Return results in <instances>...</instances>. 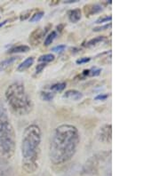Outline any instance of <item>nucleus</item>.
Segmentation results:
<instances>
[{
	"label": "nucleus",
	"instance_id": "24",
	"mask_svg": "<svg viewBox=\"0 0 160 176\" xmlns=\"http://www.w3.org/2000/svg\"><path fill=\"white\" fill-rule=\"evenodd\" d=\"M91 61V58L90 57H83V58L78 59L76 60V64L78 65H81V64H84V63H87Z\"/></svg>",
	"mask_w": 160,
	"mask_h": 176
},
{
	"label": "nucleus",
	"instance_id": "10",
	"mask_svg": "<svg viewBox=\"0 0 160 176\" xmlns=\"http://www.w3.org/2000/svg\"><path fill=\"white\" fill-rule=\"evenodd\" d=\"M68 20L73 22V23H76L77 22L81 17H82V13H81V10L80 9H74V10H71L68 12Z\"/></svg>",
	"mask_w": 160,
	"mask_h": 176
},
{
	"label": "nucleus",
	"instance_id": "14",
	"mask_svg": "<svg viewBox=\"0 0 160 176\" xmlns=\"http://www.w3.org/2000/svg\"><path fill=\"white\" fill-rule=\"evenodd\" d=\"M67 86V84L65 82H60V83H56V84H53L51 85L50 90L53 91V92H58L63 91Z\"/></svg>",
	"mask_w": 160,
	"mask_h": 176
},
{
	"label": "nucleus",
	"instance_id": "11",
	"mask_svg": "<svg viewBox=\"0 0 160 176\" xmlns=\"http://www.w3.org/2000/svg\"><path fill=\"white\" fill-rule=\"evenodd\" d=\"M45 34V32H44L41 30V29H37L35 31L32 32V34L29 36V41L33 43L34 45L38 44L40 39L42 38V37Z\"/></svg>",
	"mask_w": 160,
	"mask_h": 176
},
{
	"label": "nucleus",
	"instance_id": "4",
	"mask_svg": "<svg viewBox=\"0 0 160 176\" xmlns=\"http://www.w3.org/2000/svg\"><path fill=\"white\" fill-rule=\"evenodd\" d=\"M5 95L11 109L18 115L25 116L31 112L33 102L22 83L14 82L10 84L6 88Z\"/></svg>",
	"mask_w": 160,
	"mask_h": 176
},
{
	"label": "nucleus",
	"instance_id": "16",
	"mask_svg": "<svg viewBox=\"0 0 160 176\" xmlns=\"http://www.w3.org/2000/svg\"><path fill=\"white\" fill-rule=\"evenodd\" d=\"M56 37H57V32H56V31H52V32H50V33L46 36V37H45V44H44V45H45V46L50 45L53 42V40L56 38Z\"/></svg>",
	"mask_w": 160,
	"mask_h": 176
},
{
	"label": "nucleus",
	"instance_id": "26",
	"mask_svg": "<svg viewBox=\"0 0 160 176\" xmlns=\"http://www.w3.org/2000/svg\"><path fill=\"white\" fill-rule=\"evenodd\" d=\"M111 24H107V25H104V26H101V27H98V28H94L93 29V31H101V30H104V29H109L110 27Z\"/></svg>",
	"mask_w": 160,
	"mask_h": 176
},
{
	"label": "nucleus",
	"instance_id": "18",
	"mask_svg": "<svg viewBox=\"0 0 160 176\" xmlns=\"http://www.w3.org/2000/svg\"><path fill=\"white\" fill-rule=\"evenodd\" d=\"M104 39H105V37H103V36H101V37H97L93 38V39L89 40L88 42L86 43V46H87V47L93 46V45H97V44H99V43L102 42Z\"/></svg>",
	"mask_w": 160,
	"mask_h": 176
},
{
	"label": "nucleus",
	"instance_id": "17",
	"mask_svg": "<svg viewBox=\"0 0 160 176\" xmlns=\"http://www.w3.org/2000/svg\"><path fill=\"white\" fill-rule=\"evenodd\" d=\"M54 55L52 54V53H47V54H44L41 55L39 58H38V61L39 62H44V63H47V62H51L54 60Z\"/></svg>",
	"mask_w": 160,
	"mask_h": 176
},
{
	"label": "nucleus",
	"instance_id": "2",
	"mask_svg": "<svg viewBox=\"0 0 160 176\" xmlns=\"http://www.w3.org/2000/svg\"><path fill=\"white\" fill-rule=\"evenodd\" d=\"M42 131L37 124H30L26 127L21 139V164L27 174H33L39 166L41 154Z\"/></svg>",
	"mask_w": 160,
	"mask_h": 176
},
{
	"label": "nucleus",
	"instance_id": "23",
	"mask_svg": "<svg viewBox=\"0 0 160 176\" xmlns=\"http://www.w3.org/2000/svg\"><path fill=\"white\" fill-rule=\"evenodd\" d=\"M65 49H66V45H56V46L53 47L52 51L56 52V53H61L62 51H64Z\"/></svg>",
	"mask_w": 160,
	"mask_h": 176
},
{
	"label": "nucleus",
	"instance_id": "27",
	"mask_svg": "<svg viewBox=\"0 0 160 176\" xmlns=\"http://www.w3.org/2000/svg\"><path fill=\"white\" fill-rule=\"evenodd\" d=\"M6 22H7V20H6V21H4L3 22H1V23H0V28H1V27H3L4 25H6Z\"/></svg>",
	"mask_w": 160,
	"mask_h": 176
},
{
	"label": "nucleus",
	"instance_id": "8",
	"mask_svg": "<svg viewBox=\"0 0 160 176\" xmlns=\"http://www.w3.org/2000/svg\"><path fill=\"white\" fill-rule=\"evenodd\" d=\"M102 10V7H101L100 5H97V4H92V5H88V6H85L84 8V14H86V16H91V15H93L99 12H101Z\"/></svg>",
	"mask_w": 160,
	"mask_h": 176
},
{
	"label": "nucleus",
	"instance_id": "1",
	"mask_svg": "<svg viewBox=\"0 0 160 176\" xmlns=\"http://www.w3.org/2000/svg\"><path fill=\"white\" fill-rule=\"evenodd\" d=\"M80 143L78 129L70 124L58 126L51 135L49 158L53 165H62L76 154Z\"/></svg>",
	"mask_w": 160,
	"mask_h": 176
},
{
	"label": "nucleus",
	"instance_id": "25",
	"mask_svg": "<svg viewBox=\"0 0 160 176\" xmlns=\"http://www.w3.org/2000/svg\"><path fill=\"white\" fill-rule=\"evenodd\" d=\"M45 67H46V63L40 62V63L36 67V73H37V74H39L40 72H42V70Z\"/></svg>",
	"mask_w": 160,
	"mask_h": 176
},
{
	"label": "nucleus",
	"instance_id": "6",
	"mask_svg": "<svg viewBox=\"0 0 160 176\" xmlns=\"http://www.w3.org/2000/svg\"><path fill=\"white\" fill-rule=\"evenodd\" d=\"M13 168L9 164V161L0 158V176H12Z\"/></svg>",
	"mask_w": 160,
	"mask_h": 176
},
{
	"label": "nucleus",
	"instance_id": "7",
	"mask_svg": "<svg viewBox=\"0 0 160 176\" xmlns=\"http://www.w3.org/2000/svg\"><path fill=\"white\" fill-rule=\"evenodd\" d=\"M63 98L68 99V100H73V101H79L83 98V93L75 89L68 90L63 94Z\"/></svg>",
	"mask_w": 160,
	"mask_h": 176
},
{
	"label": "nucleus",
	"instance_id": "22",
	"mask_svg": "<svg viewBox=\"0 0 160 176\" xmlns=\"http://www.w3.org/2000/svg\"><path fill=\"white\" fill-rule=\"evenodd\" d=\"M109 96H110V94H108V93H101V94H98L94 98V100H96V101H106L109 98Z\"/></svg>",
	"mask_w": 160,
	"mask_h": 176
},
{
	"label": "nucleus",
	"instance_id": "15",
	"mask_svg": "<svg viewBox=\"0 0 160 176\" xmlns=\"http://www.w3.org/2000/svg\"><path fill=\"white\" fill-rule=\"evenodd\" d=\"M101 69L98 68H92L90 69H84L83 74L84 76H97L101 74Z\"/></svg>",
	"mask_w": 160,
	"mask_h": 176
},
{
	"label": "nucleus",
	"instance_id": "9",
	"mask_svg": "<svg viewBox=\"0 0 160 176\" xmlns=\"http://www.w3.org/2000/svg\"><path fill=\"white\" fill-rule=\"evenodd\" d=\"M34 61H35V59H34L33 56L28 57V58L25 59V60L17 67V70H18L19 72H23V71H25L26 69H28L29 68H30V66L33 64Z\"/></svg>",
	"mask_w": 160,
	"mask_h": 176
},
{
	"label": "nucleus",
	"instance_id": "20",
	"mask_svg": "<svg viewBox=\"0 0 160 176\" xmlns=\"http://www.w3.org/2000/svg\"><path fill=\"white\" fill-rule=\"evenodd\" d=\"M44 14H45V13H44L43 11H40V12L36 13V14H33L32 17L29 19L30 22H39V21H40V20L43 18Z\"/></svg>",
	"mask_w": 160,
	"mask_h": 176
},
{
	"label": "nucleus",
	"instance_id": "21",
	"mask_svg": "<svg viewBox=\"0 0 160 176\" xmlns=\"http://www.w3.org/2000/svg\"><path fill=\"white\" fill-rule=\"evenodd\" d=\"M111 19H112V17L108 16V15H105V16H101L100 17L97 21H96V23L97 24H102V23H104V22H110L111 21Z\"/></svg>",
	"mask_w": 160,
	"mask_h": 176
},
{
	"label": "nucleus",
	"instance_id": "3",
	"mask_svg": "<svg viewBox=\"0 0 160 176\" xmlns=\"http://www.w3.org/2000/svg\"><path fill=\"white\" fill-rule=\"evenodd\" d=\"M16 147L14 128L8 117L7 110L0 105V158L9 161L13 158Z\"/></svg>",
	"mask_w": 160,
	"mask_h": 176
},
{
	"label": "nucleus",
	"instance_id": "12",
	"mask_svg": "<svg viewBox=\"0 0 160 176\" xmlns=\"http://www.w3.org/2000/svg\"><path fill=\"white\" fill-rule=\"evenodd\" d=\"M18 60V57H11V58H7L6 60H4L3 61L0 62V70H4L6 68H8L9 66H11L13 63H14Z\"/></svg>",
	"mask_w": 160,
	"mask_h": 176
},
{
	"label": "nucleus",
	"instance_id": "5",
	"mask_svg": "<svg viewBox=\"0 0 160 176\" xmlns=\"http://www.w3.org/2000/svg\"><path fill=\"white\" fill-rule=\"evenodd\" d=\"M98 139L104 144H110L112 139V126L110 124H105L99 129Z\"/></svg>",
	"mask_w": 160,
	"mask_h": 176
},
{
	"label": "nucleus",
	"instance_id": "19",
	"mask_svg": "<svg viewBox=\"0 0 160 176\" xmlns=\"http://www.w3.org/2000/svg\"><path fill=\"white\" fill-rule=\"evenodd\" d=\"M54 94L53 92H41V98L43 101H50L54 98Z\"/></svg>",
	"mask_w": 160,
	"mask_h": 176
},
{
	"label": "nucleus",
	"instance_id": "13",
	"mask_svg": "<svg viewBox=\"0 0 160 176\" xmlns=\"http://www.w3.org/2000/svg\"><path fill=\"white\" fill-rule=\"evenodd\" d=\"M29 45H17L14 46V48H12L11 50H9L8 53H27L29 51Z\"/></svg>",
	"mask_w": 160,
	"mask_h": 176
}]
</instances>
